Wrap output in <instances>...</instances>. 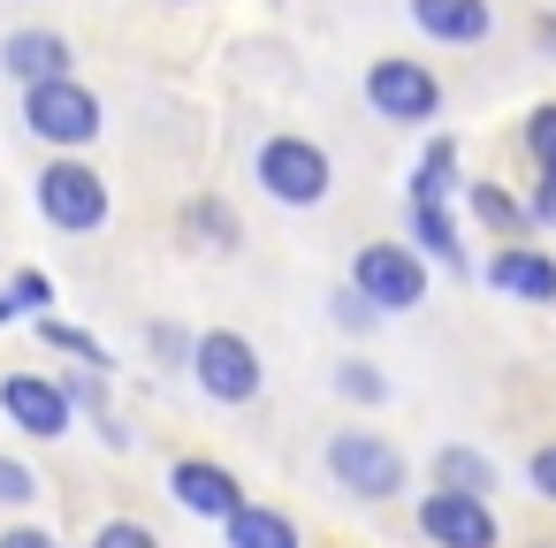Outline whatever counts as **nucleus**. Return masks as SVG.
Wrapping results in <instances>:
<instances>
[{
    "mask_svg": "<svg viewBox=\"0 0 556 548\" xmlns=\"http://www.w3.org/2000/svg\"><path fill=\"white\" fill-rule=\"evenodd\" d=\"M252 183H260V199H275L282 214H313V206H328V191H336V161H328L320 138L275 130V138H260V153H252Z\"/></svg>",
    "mask_w": 556,
    "mask_h": 548,
    "instance_id": "1",
    "label": "nucleus"
},
{
    "mask_svg": "<svg viewBox=\"0 0 556 548\" xmlns=\"http://www.w3.org/2000/svg\"><path fill=\"white\" fill-rule=\"evenodd\" d=\"M320 464H328V487H343L351 502H396L412 487V457L374 426H336Z\"/></svg>",
    "mask_w": 556,
    "mask_h": 548,
    "instance_id": "2",
    "label": "nucleus"
},
{
    "mask_svg": "<svg viewBox=\"0 0 556 548\" xmlns=\"http://www.w3.org/2000/svg\"><path fill=\"white\" fill-rule=\"evenodd\" d=\"M39 214H47V229H62V237H100L108 229V214H115V199H108V176L85 161V153H54L47 168H39Z\"/></svg>",
    "mask_w": 556,
    "mask_h": 548,
    "instance_id": "3",
    "label": "nucleus"
},
{
    "mask_svg": "<svg viewBox=\"0 0 556 548\" xmlns=\"http://www.w3.org/2000/svg\"><path fill=\"white\" fill-rule=\"evenodd\" d=\"M191 381L214 404H260L267 358H260V343L244 328H206V335H191Z\"/></svg>",
    "mask_w": 556,
    "mask_h": 548,
    "instance_id": "4",
    "label": "nucleus"
},
{
    "mask_svg": "<svg viewBox=\"0 0 556 548\" xmlns=\"http://www.w3.org/2000/svg\"><path fill=\"white\" fill-rule=\"evenodd\" d=\"M366 107L381 115V123H404V130H419V123H442V77L427 69V62H412V54H374L366 62Z\"/></svg>",
    "mask_w": 556,
    "mask_h": 548,
    "instance_id": "5",
    "label": "nucleus"
},
{
    "mask_svg": "<svg viewBox=\"0 0 556 548\" xmlns=\"http://www.w3.org/2000/svg\"><path fill=\"white\" fill-rule=\"evenodd\" d=\"M24 130H31L39 145H54V153H85V145L108 130V107H100V92L77 85V77L31 85V92H24Z\"/></svg>",
    "mask_w": 556,
    "mask_h": 548,
    "instance_id": "6",
    "label": "nucleus"
},
{
    "mask_svg": "<svg viewBox=\"0 0 556 548\" xmlns=\"http://www.w3.org/2000/svg\"><path fill=\"white\" fill-rule=\"evenodd\" d=\"M351 290L389 320V313H419L427 305V259L412 244H358L351 252Z\"/></svg>",
    "mask_w": 556,
    "mask_h": 548,
    "instance_id": "7",
    "label": "nucleus"
},
{
    "mask_svg": "<svg viewBox=\"0 0 556 548\" xmlns=\"http://www.w3.org/2000/svg\"><path fill=\"white\" fill-rule=\"evenodd\" d=\"M419 540H427V548H503V518H495V502H480V495L427 487V495H419Z\"/></svg>",
    "mask_w": 556,
    "mask_h": 548,
    "instance_id": "8",
    "label": "nucleus"
},
{
    "mask_svg": "<svg viewBox=\"0 0 556 548\" xmlns=\"http://www.w3.org/2000/svg\"><path fill=\"white\" fill-rule=\"evenodd\" d=\"M168 502H176L184 518H214V525H229L252 495H244V480H237L222 457H176V464H168Z\"/></svg>",
    "mask_w": 556,
    "mask_h": 548,
    "instance_id": "9",
    "label": "nucleus"
},
{
    "mask_svg": "<svg viewBox=\"0 0 556 548\" xmlns=\"http://www.w3.org/2000/svg\"><path fill=\"white\" fill-rule=\"evenodd\" d=\"M0 419L16 434H31V442H62L77 426L62 381H47V373H0Z\"/></svg>",
    "mask_w": 556,
    "mask_h": 548,
    "instance_id": "10",
    "label": "nucleus"
},
{
    "mask_svg": "<svg viewBox=\"0 0 556 548\" xmlns=\"http://www.w3.org/2000/svg\"><path fill=\"white\" fill-rule=\"evenodd\" d=\"M0 69H9V85H62V77H77V47L62 39V31H47V24H24V31H9L0 39Z\"/></svg>",
    "mask_w": 556,
    "mask_h": 548,
    "instance_id": "11",
    "label": "nucleus"
},
{
    "mask_svg": "<svg viewBox=\"0 0 556 548\" xmlns=\"http://www.w3.org/2000/svg\"><path fill=\"white\" fill-rule=\"evenodd\" d=\"M480 282L503 290V297H518V305H556V252H541V244H495L488 267H480Z\"/></svg>",
    "mask_w": 556,
    "mask_h": 548,
    "instance_id": "12",
    "label": "nucleus"
},
{
    "mask_svg": "<svg viewBox=\"0 0 556 548\" xmlns=\"http://www.w3.org/2000/svg\"><path fill=\"white\" fill-rule=\"evenodd\" d=\"M404 16L434 47H480V39H495V0H412Z\"/></svg>",
    "mask_w": 556,
    "mask_h": 548,
    "instance_id": "13",
    "label": "nucleus"
},
{
    "mask_svg": "<svg viewBox=\"0 0 556 548\" xmlns=\"http://www.w3.org/2000/svg\"><path fill=\"white\" fill-rule=\"evenodd\" d=\"M434 487H450V495H495L503 487V464L488 457V449H472V442H442L434 449Z\"/></svg>",
    "mask_w": 556,
    "mask_h": 548,
    "instance_id": "14",
    "label": "nucleus"
},
{
    "mask_svg": "<svg viewBox=\"0 0 556 548\" xmlns=\"http://www.w3.org/2000/svg\"><path fill=\"white\" fill-rule=\"evenodd\" d=\"M465 206H472V221H480L495 244H533V214H526V199H510L503 183H465Z\"/></svg>",
    "mask_w": 556,
    "mask_h": 548,
    "instance_id": "15",
    "label": "nucleus"
},
{
    "mask_svg": "<svg viewBox=\"0 0 556 548\" xmlns=\"http://www.w3.org/2000/svg\"><path fill=\"white\" fill-rule=\"evenodd\" d=\"M222 540H229V548H305L298 518H290V510H275V502H244V510L222 525Z\"/></svg>",
    "mask_w": 556,
    "mask_h": 548,
    "instance_id": "16",
    "label": "nucleus"
},
{
    "mask_svg": "<svg viewBox=\"0 0 556 548\" xmlns=\"http://www.w3.org/2000/svg\"><path fill=\"white\" fill-rule=\"evenodd\" d=\"M47 305H54V275H47V267H16L9 282H0V328L47 320Z\"/></svg>",
    "mask_w": 556,
    "mask_h": 548,
    "instance_id": "17",
    "label": "nucleus"
},
{
    "mask_svg": "<svg viewBox=\"0 0 556 548\" xmlns=\"http://www.w3.org/2000/svg\"><path fill=\"white\" fill-rule=\"evenodd\" d=\"M412 244L434 252L442 267H465V244H457V214L434 206V199H412Z\"/></svg>",
    "mask_w": 556,
    "mask_h": 548,
    "instance_id": "18",
    "label": "nucleus"
},
{
    "mask_svg": "<svg viewBox=\"0 0 556 548\" xmlns=\"http://www.w3.org/2000/svg\"><path fill=\"white\" fill-rule=\"evenodd\" d=\"M31 328H39V343H54V351H70V358H77L85 373H108V381H115V351H108L100 335H85L77 320H62V313H47V320H31Z\"/></svg>",
    "mask_w": 556,
    "mask_h": 548,
    "instance_id": "19",
    "label": "nucleus"
},
{
    "mask_svg": "<svg viewBox=\"0 0 556 548\" xmlns=\"http://www.w3.org/2000/svg\"><path fill=\"white\" fill-rule=\"evenodd\" d=\"M450 191H457V138H434V145L419 153V168H412V199L450 206Z\"/></svg>",
    "mask_w": 556,
    "mask_h": 548,
    "instance_id": "20",
    "label": "nucleus"
},
{
    "mask_svg": "<svg viewBox=\"0 0 556 548\" xmlns=\"http://www.w3.org/2000/svg\"><path fill=\"white\" fill-rule=\"evenodd\" d=\"M336 396L358 404V411H374V404H389V373L366 366V358H336Z\"/></svg>",
    "mask_w": 556,
    "mask_h": 548,
    "instance_id": "21",
    "label": "nucleus"
},
{
    "mask_svg": "<svg viewBox=\"0 0 556 548\" xmlns=\"http://www.w3.org/2000/svg\"><path fill=\"white\" fill-rule=\"evenodd\" d=\"M184 229L214 237V252H237V214H229L222 199H191V206H184Z\"/></svg>",
    "mask_w": 556,
    "mask_h": 548,
    "instance_id": "22",
    "label": "nucleus"
},
{
    "mask_svg": "<svg viewBox=\"0 0 556 548\" xmlns=\"http://www.w3.org/2000/svg\"><path fill=\"white\" fill-rule=\"evenodd\" d=\"M526 161H533V176H556V100H541L526 115Z\"/></svg>",
    "mask_w": 556,
    "mask_h": 548,
    "instance_id": "23",
    "label": "nucleus"
},
{
    "mask_svg": "<svg viewBox=\"0 0 556 548\" xmlns=\"http://www.w3.org/2000/svg\"><path fill=\"white\" fill-rule=\"evenodd\" d=\"M39 487H47V480H39L24 457L0 449V510H31V502H39Z\"/></svg>",
    "mask_w": 556,
    "mask_h": 548,
    "instance_id": "24",
    "label": "nucleus"
},
{
    "mask_svg": "<svg viewBox=\"0 0 556 548\" xmlns=\"http://www.w3.org/2000/svg\"><path fill=\"white\" fill-rule=\"evenodd\" d=\"M85 548H161V533H153L146 518H108V525H100Z\"/></svg>",
    "mask_w": 556,
    "mask_h": 548,
    "instance_id": "25",
    "label": "nucleus"
},
{
    "mask_svg": "<svg viewBox=\"0 0 556 548\" xmlns=\"http://www.w3.org/2000/svg\"><path fill=\"white\" fill-rule=\"evenodd\" d=\"M328 313H336V328H343V335H374V320H381V313H374V305H366V297H358L351 282H343V290L328 297Z\"/></svg>",
    "mask_w": 556,
    "mask_h": 548,
    "instance_id": "26",
    "label": "nucleus"
},
{
    "mask_svg": "<svg viewBox=\"0 0 556 548\" xmlns=\"http://www.w3.org/2000/svg\"><path fill=\"white\" fill-rule=\"evenodd\" d=\"M526 487H533V502L556 510V442H533V457H526Z\"/></svg>",
    "mask_w": 556,
    "mask_h": 548,
    "instance_id": "27",
    "label": "nucleus"
},
{
    "mask_svg": "<svg viewBox=\"0 0 556 548\" xmlns=\"http://www.w3.org/2000/svg\"><path fill=\"white\" fill-rule=\"evenodd\" d=\"M146 343H153V358H161V366H191V335H184V328L153 320V335H146Z\"/></svg>",
    "mask_w": 556,
    "mask_h": 548,
    "instance_id": "28",
    "label": "nucleus"
},
{
    "mask_svg": "<svg viewBox=\"0 0 556 548\" xmlns=\"http://www.w3.org/2000/svg\"><path fill=\"white\" fill-rule=\"evenodd\" d=\"M526 214H533V237H541V229H556V176H533V199H526Z\"/></svg>",
    "mask_w": 556,
    "mask_h": 548,
    "instance_id": "29",
    "label": "nucleus"
},
{
    "mask_svg": "<svg viewBox=\"0 0 556 548\" xmlns=\"http://www.w3.org/2000/svg\"><path fill=\"white\" fill-rule=\"evenodd\" d=\"M0 548H70V540L47 525H0Z\"/></svg>",
    "mask_w": 556,
    "mask_h": 548,
    "instance_id": "30",
    "label": "nucleus"
},
{
    "mask_svg": "<svg viewBox=\"0 0 556 548\" xmlns=\"http://www.w3.org/2000/svg\"><path fill=\"white\" fill-rule=\"evenodd\" d=\"M533 39H541V47L556 54V16H541V24H533Z\"/></svg>",
    "mask_w": 556,
    "mask_h": 548,
    "instance_id": "31",
    "label": "nucleus"
}]
</instances>
